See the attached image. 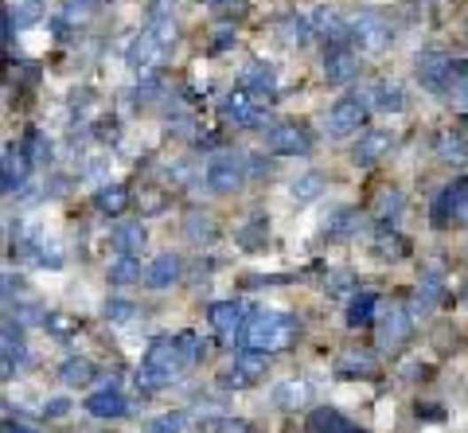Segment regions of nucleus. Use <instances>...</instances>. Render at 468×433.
<instances>
[{
  "label": "nucleus",
  "mask_w": 468,
  "mask_h": 433,
  "mask_svg": "<svg viewBox=\"0 0 468 433\" xmlns=\"http://www.w3.org/2000/svg\"><path fill=\"white\" fill-rule=\"evenodd\" d=\"M292 336H297V320L289 312H273V309H261L254 312L242 328V348H258V351H277V348H289Z\"/></svg>",
  "instance_id": "obj_1"
},
{
  "label": "nucleus",
  "mask_w": 468,
  "mask_h": 433,
  "mask_svg": "<svg viewBox=\"0 0 468 433\" xmlns=\"http://www.w3.org/2000/svg\"><path fill=\"white\" fill-rule=\"evenodd\" d=\"M183 367H188V359H183V351H180V340H156L149 348V356H144V367H141V375H136V387L141 390H160V387H168Z\"/></svg>",
  "instance_id": "obj_2"
},
{
  "label": "nucleus",
  "mask_w": 468,
  "mask_h": 433,
  "mask_svg": "<svg viewBox=\"0 0 468 433\" xmlns=\"http://www.w3.org/2000/svg\"><path fill=\"white\" fill-rule=\"evenodd\" d=\"M347 28H351V43H359V51H383L390 39H394V32H390V20L383 12H375V8L355 12L347 20Z\"/></svg>",
  "instance_id": "obj_3"
},
{
  "label": "nucleus",
  "mask_w": 468,
  "mask_h": 433,
  "mask_svg": "<svg viewBox=\"0 0 468 433\" xmlns=\"http://www.w3.org/2000/svg\"><path fill=\"white\" fill-rule=\"evenodd\" d=\"M242 180H246V169H242V156L234 153H219L214 161L207 164V188L227 195V192H238Z\"/></svg>",
  "instance_id": "obj_4"
},
{
  "label": "nucleus",
  "mask_w": 468,
  "mask_h": 433,
  "mask_svg": "<svg viewBox=\"0 0 468 433\" xmlns=\"http://www.w3.org/2000/svg\"><path fill=\"white\" fill-rule=\"evenodd\" d=\"M448 223H468V180H456L437 195L433 203V226H448Z\"/></svg>",
  "instance_id": "obj_5"
},
{
  "label": "nucleus",
  "mask_w": 468,
  "mask_h": 433,
  "mask_svg": "<svg viewBox=\"0 0 468 433\" xmlns=\"http://www.w3.org/2000/svg\"><path fill=\"white\" fill-rule=\"evenodd\" d=\"M417 78H422L425 91L441 94V91H448V86H453L456 67H453V59L441 55V51H425V55H417Z\"/></svg>",
  "instance_id": "obj_6"
},
{
  "label": "nucleus",
  "mask_w": 468,
  "mask_h": 433,
  "mask_svg": "<svg viewBox=\"0 0 468 433\" xmlns=\"http://www.w3.org/2000/svg\"><path fill=\"white\" fill-rule=\"evenodd\" d=\"M367 122V106L359 98H339L336 106L328 110V133L332 137H351L359 133V125Z\"/></svg>",
  "instance_id": "obj_7"
},
{
  "label": "nucleus",
  "mask_w": 468,
  "mask_h": 433,
  "mask_svg": "<svg viewBox=\"0 0 468 433\" xmlns=\"http://www.w3.org/2000/svg\"><path fill=\"white\" fill-rule=\"evenodd\" d=\"M266 145H269V153H277V156H300L308 149V133L300 130V125H273V130L266 133Z\"/></svg>",
  "instance_id": "obj_8"
},
{
  "label": "nucleus",
  "mask_w": 468,
  "mask_h": 433,
  "mask_svg": "<svg viewBox=\"0 0 468 433\" xmlns=\"http://www.w3.org/2000/svg\"><path fill=\"white\" fill-rule=\"evenodd\" d=\"M312 35H320L328 47H339L344 39H351V28H347V20L339 12H332V8H316V12H312Z\"/></svg>",
  "instance_id": "obj_9"
},
{
  "label": "nucleus",
  "mask_w": 468,
  "mask_h": 433,
  "mask_svg": "<svg viewBox=\"0 0 468 433\" xmlns=\"http://www.w3.org/2000/svg\"><path fill=\"white\" fill-rule=\"evenodd\" d=\"M386 153H390V137L383 130H367V133H359L355 149H351V161H355L359 169H370V164H378Z\"/></svg>",
  "instance_id": "obj_10"
},
{
  "label": "nucleus",
  "mask_w": 468,
  "mask_h": 433,
  "mask_svg": "<svg viewBox=\"0 0 468 433\" xmlns=\"http://www.w3.org/2000/svg\"><path fill=\"white\" fill-rule=\"evenodd\" d=\"M222 117L234 122V125H250V130H261V122H266V114L250 106V94L246 91H234V94L222 98Z\"/></svg>",
  "instance_id": "obj_11"
},
{
  "label": "nucleus",
  "mask_w": 468,
  "mask_h": 433,
  "mask_svg": "<svg viewBox=\"0 0 468 433\" xmlns=\"http://www.w3.org/2000/svg\"><path fill=\"white\" fill-rule=\"evenodd\" d=\"M355 75H359V59L351 55L347 47H328V55H324V78H328V83L344 86Z\"/></svg>",
  "instance_id": "obj_12"
},
{
  "label": "nucleus",
  "mask_w": 468,
  "mask_h": 433,
  "mask_svg": "<svg viewBox=\"0 0 468 433\" xmlns=\"http://www.w3.org/2000/svg\"><path fill=\"white\" fill-rule=\"evenodd\" d=\"M410 332H414L410 312L394 309V312H386L383 317V324H378V343H383V348H402V343L410 340Z\"/></svg>",
  "instance_id": "obj_13"
},
{
  "label": "nucleus",
  "mask_w": 468,
  "mask_h": 433,
  "mask_svg": "<svg viewBox=\"0 0 468 433\" xmlns=\"http://www.w3.org/2000/svg\"><path fill=\"white\" fill-rule=\"evenodd\" d=\"M160 51H164L160 39H156L152 32H141L133 39V47H129V67H133V71H149L156 59H160Z\"/></svg>",
  "instance_id": "obj_14"
},
{
  "label": "nucleus",
  "mask_w": 468,
  "mask_h": 433,
  "mask_svg": "<svg viewBox=\"0 0 468 433\" xmlns=\"http://www.w3.org/2000/svg\"><path fill=\"white\" fill-rule=\"evenodd\" d=\"M27 161H32V156H24V149H12V145L4 149V172H0V184H4L8 195L20 192V184L27 180Z\"/></svg>",
  "instance_id": "obj_15"
},
{
  "label": "nucleus",
  "mask_w": 468,
  "mask_h": 433,
  "mask_svg": "<svg viewBox=\"0 0 468 433\" xmlns=\"http://www.w3.org/2000/svg\"><path fill=\"white\" fill-rule=\"evenodd\" d=\"M86 410H90L94 418H121L129 406H125L121 390H117V387H105V390H98V395L86 398Z\"/></svg>",
  "instance_id": "obj_16"
},
{
  "label": "nucleus",
  "mask_w": 468,
  "mask_h": 433,
  "mask_svg": "<svg viewBox=\"0 0 468 433\" xmlns=\"http://www.w3.org/2000/svg\"><path fill=\"white\" fill-rule=\"evenodd\" d=\"M110 246L117 254H136L144 246V226L141 223H133V219H125V223H117L113 231H110Z\"/></svg>",
  "instance_id": "obj_17"
},
{
  "label": "nucleus",
  "mask_w": 468,
  "mask_h": 433,
  "mask_svg": "<svg viewBox=\"0 0 468 433\" xmlns=\"http://www.w3.org/2000/svg\"><path fill=\"white\" fill-rule=\"evenodd\" d=\"M144 281H149V289H168V285H176L180 281V258H176V254H160V258L149 265Z\"/></svg>",
  "instance_id": "obj_18"
},
{
  "label": "nucleus",
  "mask_w": 468,
  "mask_h": 433,
  "mask_svg": "<svg viewBox=\"0 0 468 433\" xmlns=\"http://www.w3.org/2000/svg\"><path fill=\"white\" fill-rule=\"evenodd\" d=\"M242 86H246V94L250 98H261V94H273V86H277V75H273V67L269 63H254L242 71Z\"/></svg>",
  "instance_id": "obj_19"
},
{
  "label": "nucleus",
  "mask_w": 468,
  "mask_h": 433,
  "mask_svg": "<svg viewBox=\"0 0 468 433\" xmlns=\"http://www.w3.org/2000/svg\"><path fill=\"white\" fill-rule=\"evenodd\" d=\"M375 356L370 351H347V356H339L336 363V375H344V379H370L375 375Z\"/></svg>",
  "instance_id": "obj_20"
},
{
  "label": "nucleus",
  "mask_w": 468,
  "mask_h": 433,
  "mask_svg": "<svg viewBox=\"0 0 468 433\" xmlns=\"http://www.w3.org/2000/svg\"><path fill=\"white\" fill-rule=\"evenodd\" d=\"M238 324H242V309H238L234 301H219V304H211V328L219 332V336L234 340Z\"/></svg>",
  "instance_id": "obj_21"
},
{
  "label": "nucleus",
  "mask_w": 468,
  "mask_h": 433,
  "mask_svg": "<svg viewBox=\"0 0 468 433\" xmlns=\"http://www.w3.org/2000/svg\"><path fill=\"white\" fill-rule=\"evenodd\" d=\"M94 208L102 215H121L125 208H129V192H125L121 184H105V188L94 192Z\"/></svg>",
  "instance_id": "obj_22"
},
{
  "label": "nucleus",
  "mask_w": 468,
  "mask_h": 433,
  "mask_svg": "<svg viewBox=\"0 0 468 433\" xmlns=\"http://www.w3.org/2000/svg\"><path fill=\"white\" fill-rule=\"evenodd\" d=\"M105 278L113 285H133L141 281V262H136V254H117L110 262V270H105Z\"/></svg>",
  "instance_id": "obj_23"
},
{
  "label": "nucleus",
  "mask_w": 468,
  "mask_h": 433,
  "mask_svg": "<svg viewBox=\"0 0 468 433\" xmlns=\"http://www.w3.org/2000/svg\"><path fill=\"white\" fill-rule=\"evenodd\" d=\"M344 418L336 414L332 406H316L312 414L305 418V433H344Z\"/></svg>",
  "instance_id": "obj_24"
},
{
  "label": "nucleus",
  "mask_w": 468,
  "mask_h": 433,
  "mask_svg": "<svg viewBox=\"0 0 468 433\" xmlns=\"http://www.w3.org/2000/svg\"><path fill=\"white\" fill-rule=\"evenodd\" d=\"M437 156H441L445 164H464L468 161V141L461 133H441L437 137Z\"/></svg>",
  "instance_id": "obj_25"
},
{
  "label": "nucleus",
  "mask_w": 468,
  "mask_h": 433,
  "mask_svg": "<svg viewBox=\"0 0 468 433\" xmlns=\"http://www.w3.org/2000/svg\"><path fill=\"white\" fill-rule=\"evenodd\" d=\"M375 309H378L375 293H359V297L351 301V309H347V324L351 328H367V324L375 320Z\"/></svg>",
  "instance_id": "obj_26"
},
{
  "label": "nucleus",
  "mask_w": 468,
  "mask_h": 433,
  "mask_svg": "<svg viewBox=\"0 0 468 433\" xmlns=\"http://www.w3.org/2000/svg\"><path fill=\"white\" fill-rule=\"evenodd\" d=\"M305 398H308V387H305V382H297V379L281 382V387L273 390V402H277L281 410H297V406H305Z\"/></svg>",
  "instance_id": "obj_27"
},
{
  "label": "nucleus",
  "mask_w": 468,
  "mask_h": 433,
  "mask_svg": "<svg viewBox=\"0 0 468 433\" xmlns=\"http://www.w3.org/2000/svg\"><path fill=\"white\" fill-rule=\"evenodd\" d=\"M234 367L242 371V375H250V379H258V375H266V367H269V359H266V351H258V348H242L238 356H234Z\"/></svg>",
  "instance_id": "obj_28"
},
{
  "label": "nucleus",
  "mask_w": 468,
  "mask_h": 433,
  "mask_svg": "<svg viewBox=\"0 0 468 433\" xmlns=\"http://www.w3.org/2000/svg\"><path fill=\"white\" fill-rule=\"evenodd\" d=\"M16 28H32L43 20V0H16V8H4Z\"/></svg>",
  "instance_id": "obj_29"
},
{
  "label": "nucleus",
  "mask_w": 468,
  "mask_h": 433,
  "mask_svg": "<svg viewBox=\"0 0 468 433\" xmlns=\"http://www.w3.org/2000/svg\"><path fill=\"white\" fill-rule=\"evenodd\" d=\"M320 192H324V176H320V172H305L300 180H292V200H297V203L316 200Z\"/></svg>",
  "instance_id": "obj_30"
},
{
  "label": "nucleus",
  "mask_w": 468,
  "mask_h": 433,
  "mask_svg": "<svg viewBox=\"0 0 468 433\" xmlns=\"http://www.w3.org/2000/svg\"><path fill=\"white\" fill-rule=\"evenodd\" d=\"M437 297H441V281L437 278H425L422 285H417L414 293V304H410V312H429L437 304Z\"/></svg>",
  "instance_id": "obj_31"
},
{
  "label": "nucleus",
  "mask_w": 468,
  "mask_h": 433,
  "mask_svg": "<svg viewBox=\"0 0 468 433\" xmlns=\"http://www.w3.org/2000/svg\"><path fill=\"white\" fill-rule=\"evenodd\" d=\"M281 28H285V35H281V39H285L289 47H305L308 39H312V20L289 16V20H285V24H281Z\"/></svg>",
  "instance_id": "obj_32"
},
{
  "label": "nucleus",
  "mask_w": 468,
  "mask_h": 433,
  "mask_svg": "<svg viewBox=\"0 0 468 433\" xmlns=\"http://www.w3.org/2000/svg\"><path fill=\"white\" fill-rule=\"evenodd\" d=\"M58 379L71 382V387H78V382L90 379V363H86V359H66L63 367H58Z\"/></svg>",
  "instance_id": "obj_33"
},
{
  "label": "nucleus",
  "mask_w": 468,
  "mask_h": 433,
  "mask_svg": "<svg viewBox=\"0 0 468 433\" xmlns=\"http://www.w3.org/2000/svg\"><path fill=\"white\" fill-rule=\"evenodd\" d=\"M402 106H406V98H402L398 86H378V110H383V114H398Z\"/></svg>",
  "instance_id": "obj_34"
},
{
  "label": "nucleus",
  "mask_w": 468,
  "mask_h": 433,
  "mask_svg": "<svg viewBox=\"0 0 468 433\" xmlns=\"http://www.w3.org/2000/svg\"><path fill=\"white\" fill-rule=\"evenodd\" d=\"M211 12L222 16V20H242V16L250 12V4H246V0H214Z\"/></svg>",
  "instance_id": "obj_35"
},
{
  "label": "nucleus",
  "mask_w": 468,
  "mask_h": 433,
  "mask_svg": "<svg viewBox=\"0 0 468 433\" xmlns=\"http://www.w3.org/2000/svg\"><path fill=\"white\" fill-rule=\"evenodd\" d=\"M402 203H406V200H402V192H383V195H378V219H386V223H390L398 211H402Z\"/></svg>",
  "instance_id": "obj_36"
},
{
  "label": "nucleus",
  "mask_w": 468,
  "mask_h": 433,
  "mask_svg": "<svg viewBox=\"0 0 468 433\" xmlns=\"http://www.w3.org/2000/svg\"><path fill=\"white\" fill-rule=\"evenodd\" d=\"M180 426H183V414H160V418H152L141 433H180Z\"/></svg>",
  "instance_id": "obj_37"
},
{
  "label": "nucleus",
  "mask_w": 468,
  "mask_h": 433,
  "mask_svg": "<svg viewBox=\"0 0 468 433\" xmlns=\"http://www.w3.org/2000/svg\"><path fill=\"white\" fill-rule=\"evenodd\" d=\"M188 234H191V242H211L214 239V226L207 223V215H191V219H188Z\"/></svg>",
  "instance_id": "obj_38"
},
{
  "label": "nucleus",
  "mask_w": 468,
  "mask_h": 433,
  "mask_svg": "<svg viewBox=\"0 0 468 433\" xmlns=\"http://www.w3.org/2000/svg\"><path fill=\"white\" fill-rule=\"evenodd\" d=\"M448 102H453V110L468 114V75L453 78V86H448Z\"/></svg>",
  "instance_id": "obj_39"
},
{
  "label": "nucleus",
  "mask_w": 468,
  "mask_h": 433,
  "mask_svg": "<svg viewBox=\"0 0 468 433\" xmlns=\"http://www.w3.org/2000/svg\"><path fill=\"white\" fill-rule=\"evenodd\" d=\"M176 340H180V351H183V359H188V367L203 359V343H199L195 332H183V336H176Z\"/></svg>",
  "instance_id": "obj_40"
},
{
  "label": "nucleus",
  "mask_w": 468,
  "mask_h": 433,
  "mask_svg": "<svg viewBox=\"0 0 468 433\" xmlns=\"http://www.w3.org/2000/svg\"><path fill=\"white\" fill-rule=\"evenodd\" d=\"M27 153H32V161H47L51 156V141L43 133H27Z\"/></svg>",
  "instance_id": "obj_41"
},
{
  "label": "nucleus",
  "mask_w": 468,
  "mask_h": 433,
  "mask_svg": "<svg viewBox=\"0 0 468 433\" xmlns=\"http://www.w3.org/2000/svg\"><path fill=\"white\" fill-rule=\"evenodd\" d=\"M133 304L129 301H110V304H105V317H110L113 324H125V320H133Z\"/></svg>",
  "instance_id": "obj_42"
},
{
  "label": "nucleus",
  "mask_w": 468,
  "mask_h": 433,
  "mask_svg": "<svg viewBox=\"0 0 468 433\" xmlns=\"http://www.w3.org/2000/svg\"><path fill=\"white\" fill-rule=\"evenodd\" d=\"M378 246V254H383V258H402V239H394V234H383V239L375 242Z\"/></svg>",
  "instance_id": "obj_43"
},
{
  "label": "nucleus",
  "mask_w": 468,
  "mask_h": 433,
  "mask_svg": "<svg viewBox=\"0 0 468 433\" xmlns=\"http://www.w3.org/2000/svg\"><path fill=\"white\" fill-rule=\"evenodd\" d=\"M355 226H359V215L355 211H344L336 223H332V234H351Z\"/></svg>",
  "instance_id": "obj_44"
},
{
  "label": "nucleus",
  "mask_w": 468,
  "mask_h": 433,
  "mask_svg": "<svg viewBox=\"0 0 468 433\" xmlns=\"http://www.w3.org/2000/svg\"><path fill=\"white\" fill-rule=\"evenodd\" d=\"M250 382H254V379H250V375H242L238 367H230L227 375H222V387H250Z\"/></svg>",
  "instance_id": "obj_45"
},
{
  "label": "nucleus",
  "mask_w": 468,
  "mask_h": 433,
  "mask_svg": "<svg viewBox=\"0 0 468 433\" xmlns=\"http://www.w3.org/2000/svg\"><path fill=\"white\" fill-rule=\"evenodd\" d=\"M66 406H71L66 398H51V402L43 406V414H47V418H63V414H66Z\"/></svg>",
  "instance_id": "obj_46"
},
{
  "label": "nucleus",
  "mask_w": 468,
  "mask_h": 433,
  "mask_svg": "<svg viewBox=\"0 0 468 433\" xmlns=\"http://www.w3.org/2000/svg\"><path fill=\"white\" fill-rule=\"evenodd\" d=\"M219 433H250V426H246V421H222Z\"/></svg>",
  "instance_id": "obj_47"
},
{
  "label": "nucleus",
  "mask_w": 468,
  "mask_h": 433,
  "mask_svg": "<svg viewBox=\"0 0 468 433\" xmlns=\"http://www.w3.org/2000/svg\"><path fill=\"white\" fill-rule=\"evenodd\" d=\"M4 433H35V429H32V426H12V421H8Z\"/></svg>",
  "instance_id": "obj_48"
},
{
  "label": "nucleus",
  "mask_w": 468,
  "mask_h": 433,
  "mask_svg": "<svg viewBox=\"0 0 468 433\" xmlns=\"http://www.w3.org/2000/svg\"><path fill=\"white\" fill-rule=\"evenodd\" d=\"M344 433H367V429H344Z\"/></svg>",
  "instance_id": "obj_49"
}]
</instances>
